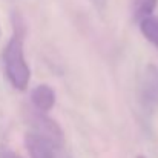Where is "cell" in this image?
Wrapping results in <instances>:
<instances>
[{
	"mask_svg": "<svg viewBox=\"0 0 158 158\" xmlns=\"http://www.w3.org/2000/svg\"><path fill=\"white\" fill-rule=\"evenodd\" d=\"M57 95L55 91L49 85H39L31 91V105L32 107L42 110V112H49L55 106Z\"/></svg>",
	"mask_w": 158,
	"mask_h": 158,
	"instance_id": "obj_5",
	"label": "cell"
},
{
	"mask_svg": "<svg viewBox=\"0 0 158 158\" xmlns=\"http://www.w3.org/2000/svg\"><path fill=\"white\" fill-rule=\"evenodd\" d=\"M140 100L148 109H158V66L148 64L140 80Z\"/></svg>",
	"mask_w": 158,
	"mask_h": 158,
	"instance_id": "obj_3",
	"label": "cell"
},
{
	"mask_svg": "<svg viewBox=\"0 0 158 158\" xmlns=\"http://www.w3.org/2000/svg\"><path fill=\"white\" fill-rule=\"evenodd\" d=\"M0 35H2V29H0Z\"/></svg>",
	"mask_w": 158,
	"mask_h": 158,
	"instance_id": "obj_11",
	"label": "cell"
},
{
	"mask_svg": "<svg viewBox=\"0 0 158 158\" xmlns=\"http://www.w3.org/2000/svg\"><path fill=\"white\" fill-rule=\"evenodd\" d=\"M138 25H140L141 34L146 37V40L158 51V15L152 14V15L143 19Z\"/></svg>",
	"mask_w": 158,
	"mask_h": 158,
	"instance_id": "obj_7",
	"label": "cell"
},
{
	"mask_svg": "<svg viewBox=\"0 0 158 158\" xmlns=\"http://www.w3.org/2000/svg\"><path fill=\"white\" fill-rule=\"evenodd\" d=\"M91 2L98 11H103L106 8V5H107V0H91Z\"/></svg>",
	"mask_w": 158,
	"mask_h": 158,
	"instance_id": "obj_9",
	"label": "cell"
},
{
	"mask_svg": "<svg viewBox=\"0 0 158 158\" xmlns=\"http://www.w3.org/2000/svg\"><path fill=\"white\" fill-rule=\"evenodd\" d=\"M12 25H14V32L8 40L5 49L2 51V61L6 78L12 85V88H15L17 91H25L31 80V69L29 64L26 63L25 49H23L25 28L17 15L14 17Z\"/></svg>",
	"mask_w": 158,
	"mask_h": 158,
	"instance_id": "obj_1",
	"label": "cell"
},
{
	"mask_svg": "<svg viewBox=\"0 0 158 158\" xmlns=\"http://www.w3.org/2000/svg\"><path fill=\"white\" fill-rule=\"evenodd\" d=\"M137 158H146V157H144V155H138Z\"/></svg>",
	"mask_w": 158,
	"mask_h": 158,
	"instance_id": "obj_10",
	"label": "cell"
},
{
	"mask_svg": "<svg viewBox=\"0 0 158 158\" xmlns=\"http://www.w3.org/2000/svg\"><path fill=\"white\" fill-rule=\"evenodd\" d=\"M28 121L32 126V132L46 138L55 149L61 148V144L64 141L63 131L57 121H54L52 118H49L46 115V112H42V110L34 107L32 110L28 112Z\"/></svg>",
	"mask_w": 158,
	"mask_h": 158,
	"instance_id": "obj_2",
	"label": "cell"
},
{
	"mask_svg": "<svg viewBox=\"0 0 158 158\" xmlns=\"http://www.w3.org/2000/svg\"><path fill=\"white\" fill-rule=\"evenodd\" d=\"M158 5V0H131V11L135 22H141L143 19L154 14Z\"/></svg>",
	"mask_w": 158,
	"mask_h": 158,
	"instance_id": "obj_6",
	"label": "cell"
},
{
	"mask_svg": "<svg viewBox=\"0 0 158 158\" xmlns=\"http://www.w3.org/2000/svg\"><path fill=\"white\" fill-rule=\"evenodd\" d=\"M0 158H23L6 146H0Z\"/></svg>",
	"mask_w": 158,
	"mask_h": 158,
	"instance_id": "obj_8",
	"label": "cell"
},
{
	"mask_svg": "<svg viewBox=\"0 0 158 158\" xmlns=\"http://www.w3.org/2000/svg\"><path fill=\"white\" fill-rule=\"evenodd\" d=\"M25 144L31 158H55L52 144L35 132H28L25 137Z\"/></svg>",
	"mask_w": 158,
	"mask_h": 158,
	"instance_id": "obj_4",
	"label": "cell"
}]
</instances>
